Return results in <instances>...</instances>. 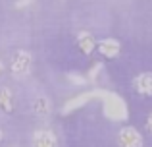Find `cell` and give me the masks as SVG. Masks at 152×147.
Returning a JSON list of instances; mask_svg holds the SVG:
<instances>
[{
	"mask_svg": "<svg viewBox=\"0 0 152 147\" xmlns=\"http://www.w3.org/2000/svg\"><path fill=\"white\" fill-rule=\"evenodd\" d=\"M8 147H12V145H8Z\"/></svg>",
	"mask_w": 152,
	"mask_h": 147,
	"instance_id": "e0dca14e",
	"label": "cell"
},
{
	"mask_svg": "<svg viewBox=\"0 0 152 147\" xmlns=\"http://www.w3.org/2000/svg\"><path fill=\"white\" fill-rule=\"evenodd\" d=\"M0 110L2 112L14 110V93L10 87H0Z\"/></svg>",
	"mask_w": 152,
	"mask_h": 147,
	"instance_id": "9c48e42d",
	"label": "cell"
},
{
	"mask_svg": "<svg viewBox=\"0 0 152 147\" xmlns=\"http://www.w3.org/2000/svg\"><path fill=\"white\" fill-rule=\"evenodd\" d=\"M96 49L102 56L106 58H115L121 50V45H119L118 39H102V41L96 43Z\"/></svg>",
	"mask_w": 152,
	"mask_h": 147,
	"instance_id": "8992f818",
	"label": "cell"
},
{
	"mask_svg": "<svg viewBox=\"0 0 152 147\" xmlns=\"http://www.w3.org/2000/svg\"><path fill=\"white\" fill-rule=\"evenodd\" d=\"M33 147H58V140L52 130L42 128L33 134Z\"/></svg>",
	"mask_w": 152,
	"mask_h": 147,
	"instance_id": "5b68a950",
	"label": "cell"
},
{
	"mask_svg": "<svg viewBox=\"0 0 152 147\" xmlns=\"http://www.w3.org/2000/svg\"><path fill=\"white\" fill-rule=\"evenodd\" d=\"M104 101V114H106L110 120H115V122H123L127 120L129 112H127V105L121 97H118L115 93H110L106 91L102 97Z\"/></svg>",
	"mask_w": 152,
	"mask_h": 147,
	"instance_id": "6da1fadb",
	"label": "cell"
},
{
	"mask_svg": "<svg viewBox=\"0 0 152 147\" xmlns=\"http://www.w3.org/2000/svg\"><path fill=\"white\" fill-rule=\"evenodd\" d=\"M100 70H102V64H100V62H96V64H94L93 68H91V72H89V75H87V79H89V81H94Z\"/></svg>",
	"mask_w": 152,
	"mask_h": 147,
	"instance_id": "7c38bea8",
	"label": "cell"
},
{
	"mask_svg": "<svg viewBox=\"0 0 152 147\" xmlns=\"http://www.w3.org/2000/svg\"><path fill=\"white\" fill-rule=\"evenodd\" d=\"M118 143L119 147H142V137L135 128L125 126L118 134Z\"/></svg>",
	"mask_w": 152,
	"mask_h": 147,
	"instance_id": "277c9868",
	"label": "cell"
},
{
	"mask_svg": "<svg viewBox=\"0 0 152 147\" xmlns=\"http://www.w3.org/2000/svg\"><path fill=\"white\" fill-rule=\"evenodd\" d=\"M31 64H33V56L27 50H18V52L12 56L10 62V70L15 78H23L31 72Z\"/></svg>",
	"mask_w": 152,
	"mask_h": 147,
	"instance_id": "7a4b0ae2",
	"label": "cell"
},
{
	"mask_svg": "<svg viewBox=\"0 0 152 147\" xmlns=\"http://www.w3.org/2000/svg\"><path fill=\"white\" fill-rule=\"evenodd\" d=\"M2 70H4V66H2V62H0V74H2Z\"/></svg>",
	"mask_w": 152,
	"mask_h": 147,
	"instance_id": "9a60e30c",
	"label": "cell"
},
{
	"mask_svg": "<svg viewBox=\"0 0 152 147\" xmlns=\"http://www.w3.org/2000/svg\"><path fill=\"white\" fill-rule=\"evenodd\" d=\"M0 140H2V130H0Z\"/></svg>",
	"mask_w": 152,
	"mask_h": 147,
	"instance_id": "2e32d148",
	"label": "cell"
},
{
	"mask_svg": "<svg viewBox=\"0 0 152 147\" xmlns=\"http://www.w3.org/2000/svg\"><path fill=\"white\" fill-rule=\"evenodd\" d=\"M67 81L69 83H73V85H85L89 79L85 78V75H81V74H75V72H69L67 74Z\"/></svg>",
	"mask_w": 152,
	"mask_h": 147,
	"instance_id": "8fae6325",
	"label": "cell"
},
{
	"mask_svg": "<svg viewBox=\"0 0 152 147\" xmlns=\"http://www.w3.org/2000/svg\"><path fill=\"white\" fill-rule=\"evenodd\" d=\"M35 0H18V2H15V8H19V10H21V8H25V6H29V4H33Z\"/></svg>",
	"mask_w": 152,
	"mask_h": 147,
	"instance_id": "4fadbf2b",
	"label": "cell"
},
{
	"mask_svg": "<svg viewBox=\"0 0 152 147\" xmlns=\"http://www.w3.org/2000/svg\"><path fill=\"white\" fill-rule=\"evenodd\" d=\"M50 109H52L50 101L46 97H42V95L33 101V112L37 114V116H48V114H50Z\"/></svg>",
	"mask_w": 152,
	"mask_h": 147,
	"instance_id": "30bf717a",
	"label": "cell"
},
{
	"mask_svg": "<svg viewBox=\"0 0 152 147\" xmlns=\"http://www.w3.org/2000/svg\"><path fill=\"white\" fill-rule=\"evenodd\" d=\"M146 130H148V132H152V112L146 116Z\"/></svg>",
	"mask_w": 152,
	"mask_h": 147,
	"instance_id": "5bb4252c",
	"label": "cell"
},
{
	"mask_svg": "<svg viewBox=\"0 0 152 147\" xmlns=\"http://www.w3.org/2000/svg\"><path fill=\"white\" fill-rule=\"evenodd\" d=\"M133 87L137 93L152 97V74L150 72H142L133 79Z\"/></svg>",
	"mask_w": 152,
	"mask_h": 147,
	"instance_id": "52a82bcc",
	"label": "cell"
},
{
	"mask_svg": "<svg viewBox=\"0 0 152 147\" xmlns=\"http://www.w3.org/2000/svg\"><path fill=\"white\" fill-rule=\"evenodd\" d=\"M104 93L106 91L104 89H94V91H87V93H81V95H75L73 99H69V101L66 103V105L62 106V114H69V112H73V110H77V109H81V106H85L87 103L91 101V99H102L104 97Z\"/></svg>",
	"mask_w": 152,
	"mask_h": 147,
	"instance_id": "3957f363",
	"label": "cell"
},
{
	"mask_svg": "<svg viewBox=\"0 0 152 147\" xmlns=\"http://www.w3.org/2000/svg\"><path fill=\"white\" fill-rule=\"evenodd\" d=\"M77 45L85 54H93V50L96 49V39L89 33V31H81L77 35Z\"/></svg>",
	"mask_w": 152,
	"mask_h": 147,
	"instance_id": "ba28073f",
	"label": "cell"
}]
</instances>
